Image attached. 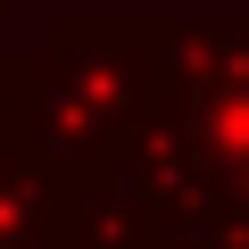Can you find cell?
Wrapping results in <instances>:
<instances>
[{"mask_svg": "<svg viewBox=\"0 0 249 249\" xmlns=\"http://www.w3.org/2000/svg\"><path fill=\"white\" fill-rule=\"evenodd\" d=\"M158 116V17H50L34 150L50 166H108Z\"/></svg>", "mask_w": 249, "mask_h": 249, "instance_id": "cell-1", "label": "cell"}, {"mask_svg": "<svg viewBox=\"0 0 249 249\" xmlns=\"http://www.w3.org/2000/svg\"><path fill=\"white\" fill-rule=\"evenodd\" d=\"M34 249H91V241H75V232H67V224H50V232H42V241H34Z\"/></svg>", "mask_w": 249, "mask_h": 249, "instance_id": "cell-2", "label": "cell"}, {"mask_svg": "<svg viewBox=\"0 0 249 249\" xmlns=\"http://www.w3.org/2000/svg\"><path fill=\"white\" fill-rule=\"evenodd\" d=\"M0 249H9V241H0Z\"/></svg>", "mask_w": 249, "mask_h": 249, "instance_id": "cell-3", "label": "cell"}]
</instances>
